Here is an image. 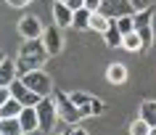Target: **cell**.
Here are the masks:
<instances>
[{"mask_svg": "<svg viewBox=\"0 0 156 135\" xmlns=\"http://www.w3.org/2000/svg\"><path fill=\"white\" fill-rule=\"evenodd\" d=\"M8 5H13V8H24V5H29L32 0H5Z\"/></svg>", "mask_w": 156, "mask_h": 135, "instance_id": "cell-28", "label": "cell"}, {"mask_svg": "<svg viewBox=\"0 0 156 135\" xmlns=\"http://www.w3.org/2000/svg\"><path fill=\"white\" fill-rule=\"evenodd\" d=\"M111 21H114V19H108L106 13L95 11V13L90 16V29H93V32H101V34H103V32L108 29V27H111Z\"/></svg>", "mask_w": 156, "mask_h": 135, "instance_id": "cell-17", "label": "cell"}, {"mask_svg": "<svg viewBox=\"0 0 156 135\" xmlns=\"http://www.w3.org/2000/svg\"><path fill=\"white\" fill-rule=\"evenodd\" d=\"M48 51L42 40H24L19 45V56H16V69H19V77L27 74V72H34V69H42V64L48 61Z\"/></svg>", "mask_w": 156, "mask_h": 135, "instance_id": "cell-1", "label": "cell"}, {"mask_svg": "<svg viewBox=\"0 0 156 135\" xmlns=\"http://www.w3.org/2000/svg\"><path fill=\"white\" fill-rule=\"evenodd\" d=\"M66 135H90V133H87L85 127H80V125H72V130H69Z\"/></svg>", "mask_w": 156, "mask_h": 135, "instance_id": "cell-27", "label": "cell"}, {"mask_svg": "<svg viewBox=\"0 0 156 135\" xmlns=\"http://www.w3.org/2000/svg\"><path fill=\"white\" fill-rule=\"evenodd\" d=\"M140 119H146L151 127H156V101H143L140 103Z\"/></svg>", "mask_w": 156, "mask_h": 135, "instance_id": "cell-20", "label": "cell"}, {"mask_svg": "<svg viewBox=\"0 0 156 135\" xmlns=\"http://www.w3.org/2000/svg\"><path fill=\"white\" fill-rule=\"evenodd\" d=\"M85 8L90 13H95V11H101V0H85Z\"/></svg>", "mask_w": 156, "mask_h": 135, "instance_id": "cell-26", "label": "cell"}, {"mask_svg": "<svg viewBox=\"0 0 156 135\" xmlns=\"http://www.w3.org/2000/svg\"><path fill=\"white\" fill-rule=\"evenodd\" d=\"M72 13L74 11L66 5V3H53V19H56V27H72Z\"/></svg>", "mask_w": 156, "mask_h": 135, "instance_id": "cell-12", "label": "cell"}, {"mask_svg": "<svg viewBox=\"0 0 156 135\" xmlns=\"http://www.w3.org/2000/svg\"><path fill=\"white\" fill-rule=\"evenodd\" d=\"M21 82H24L32 93H37L40 98L53 95V80H50V74H48V72H42V69H34V72L21 74Z\"/></svg>", "mask_w": 156, "mask_h": 135, "instance_id": "cell-2", "label": "cell"}, {"mask_svg": "<svg viewBox=\"0 0 156 135\" xmlns=\"http://www.w3.org/2000/svg\"><path fill=\"white\" fill-rule=\"evenodd\" d=\"M19 125H21V133H37L40 130V119H37V109L34 106H24L21 114H19Z\"/></svg>", "mask_w": 156, "mask_h": 135, "instance_id": "cell-10", "label": "cell"}, {"mask_svg": "<svg viewBox=\"0 0 156 135\" xmlns=\"http://www.w3.org/2000/svg\"><path fill=\"white\" fill-rule=\"evenodd\" d=\"M148 135H156V127H151V133H148Z\"/></svg>", "mask_w": 156, "mask_h": 135, "instance_id": "cell-32", "label": "cell"}, {"mask_svg": "<svg viewBox=\"0 0 156 135\" xmlns=\"http://www.w3.org/2000/svg\"><path fill=\"white\" fill-rule=\"evenodd\" d=\"M53 98H56L58 119H64V122H69V125H77V122L82 119V111H80V106H74L72 98H69L66 93H56V90H53Z\"/></svg>", "mask_w": 156, "mask_h": 135, "instance_id": "cell-5", "label": "cell"}, {"mask_svg": "<svg viewBox=\"0 0 156 135\" xmlns=\"http://www.w3.org/2000/svg\"><path fill=\"white\" fill-rule=\"evenodd\" d=\"M90 16L93 13L87 8H77L72 13V27L74 29H90Z\"/></svg>", "mask_w": 156, "mask_h": 135, "instance_id": "cell-15", "label": "cell"}, {"mask_svg": "<svg viewBox=\"0 0 156 135\" xmlns=\"http://www.w3.org/2000/svg\"><path fill=\"white\" fill-rule=\"evenodd\" d=\"M69 98H72L74 106H85V103L93 101V95H90V93H82V90H74V93H69Z\"/></svg>", "mask_w": 156, "mask_h": 135, "instance_id": "cell-24", "label": "cell"}, {"mask_svg": "<svg viewBox=\"0 0 156 135\" xmlns=\"http://www.w3.org/2000/svg\"><path fill=\"white\" fill-rule=\"evenodd\" d=\"M19 77V69H16V61L11 59H3V64H0V87H8L13 80Z\"/></svg>", "mask_w": 156, "mask_h": 135, "instance_id": "cell-11", "label": "cell"}, {"mask_svg": "<svg viewBox=\"0 0 156 135\" xmlns=\"http://www.w3.org/2000/svg\"><path fill=\"white\" fill-rule=\"evenodd\" d=\"M8 98H11V90H8V87H0V106L8 101Z\"/></svg>", "mask_w": 156, "mask_h": 135, "instance_id": "cell-30", "label": "cell"}, {"mask_svg": "<svg viewBox=\"0 0 156 135\" xmlns=\"http://www.w3.org/2000/svg\"><path fill=\"white\" fill-rule=\"evenodd\" d=\"M42 32H45V27L40 24V19H37V16L27 13V16L19 19V34H21L24 40H40Z\"/></svg>", "mask_w": 156, "mask_h": 135, "instance_id": "cell-7", "label": "cell"}, {"mask_svg": "<svg viewBox=\"0 0 156 135\" xmlns=\"http://www.w3.org/2000/svg\"><path fill=\"white\" fill-rule=\"evenodd\" d=\"M21 109H24V106H21L16 98H8V101L0 106V119H19Z\"/></svg>", "mask_w": 156, "mask_h": 135, "instance_id": "cell-14", "label": "cell"}, {"mask_svg": "<svg viewBox=\"0 0 156 135\" xmlns=\"http://www.w3.org/2000/svg\"><path fill=\"white\" fill-rule=\"evenodd\" d=\"M66 5L72 11H77V8H85V0H66Z\"/></svg>", "mask_w": 156, "mask_h": 135, "instance_id": "cell-29", "label": "cell"}, {"mask_svg": "<svg viewBox=\"0 0 156 135\" xmlns=\"http://www.w3.org/2000/svg\"><path fill=\"white\" fill-rule=\"evenodd\" d=\"M122 37L124 34L116 29V21H111V27L103 32V42H106L108 48H122Z\"/></svg>", "mask_w": 156, "mask_h": 135, "instance_id": "cell-16", "label": "cell"}, {"mask_svg": "<svg viewBox=\"0 0 156 135\" xmlns=\"http://www.w3.org/2000/svg\"><path fill=\"white\" fill-rule=\"evenodd\" d=\"M116 21V29L122 34H130V32H135V13H130V16H119V19H114Z\"/></svg>", "mask_w": 156, "mask_h": 135, "instance_id": "cell-21", "label": "cell"}, {"mask_svg": "<svg viewBox=\"0 0 156 135\" xmlns=\"http://www.w3.org/2000/svg\"><path fill=\"white\" fill-rule=\"evenodd\" d=\"M42 45H45V51L48 56H58L61 48H64V37H61V29L58 27H45V32H42Z\"/></svg>", "mask_w": 156, "mask_h": 135, "instance_id": "cell-9", "label": "cell"}, {"mask_svg": "<svg viewBox=\"0 0 156 135\" xmlns=\"http://www.w3.org/2000/svg\"><path fill=\"white\" fill-rule=\"evenodd\" d=\"M101 13H106L108 19H119V16H130L135 13L127 0H101Z\"/></svg>", "mask_w": 156, "mask_h": 135, "instance_id": "cell-8", "label": "cell"}, {"mask_svg": "<svg viewBox=\"0 0 156 135\" xmlns=\"http://www.w3.org/2000/svg\"><path fill=\"white\" fill-rule=\"evenodd\" d=\"M53 3H66V0H53Z\"/></svg>", "mask_w": 156, "mask_h": 135, "instance_id": "cell-34", "label": "cell"}, {"mask_svg": "<svg viewBox=\"0 0 156 135\" xmlns=\"http://www.w3.org/2000/svg\"><path fill=\"white\" fill-rule=\"evenodd\" d=\"M3 59H5V56H3V51H0V64H3Z\"/></svg>", "mask_w": 156, "mask_h": 135, "instance_id": "cell-33", "label": "cell"}, {"mask_svg": "<svg viewBox=\"0 0 156 135\" xmlns=\"http://www.w3.org/2000/svg\"><path fill=\"white\" fill-rule=\"evenodd\" d=\"M37 109V119H40V130L42 133H50L58 122V109H56V98L48 95V98H40V103L34 106Z\"/></svg>", "mask_w": 156, "mask_h": 135, "instance_id": "cell-3", "label": "cell"}, {"mask_svg": "<svg viewBox=\"0 0 156 135\" xmlns=\"http://www.w3.org/2000/svg\"><path fill=\"white\" fill-rule=\"evenodd\" d=\"M3 133H21L19 119H0V135Z\"/></svg>", "mask_w": 156, "mask_h": 135, "instance_id": "cell-23", "label": "cell"}, {"mask_svg": "<svg viewBox=\"0 0 156 135\" xmlns=\"http://www.w3.org/2000/svg\"><path fill=\"white\" fill-rule=\"evenodd\" d=\"M8 90H11V98H16L21 106H37V103H40V95L32 93V90L21 82V77H16V80L8 85Z\"/></svg>", "mask_w": 156, "mask_h": 135, "instance_id": "cell-6", "label": "cell"}, {"mask_svg": "<svg viewBox=\"0 0 156 135\" xmlns=\"http://www.w3.org/2000/svg\"><path fill=\"white\" fill-rule=\"evenodd\" d=\"M64 135H66V133H64Z\"/></svg>", "mask_w": 156, "mask_h": 135, "instance_id": "cell-35", "label": "cell"}, {"mask_svg": "<svg viewBox=\"0 0 156 135\" xmlns=\"http://www.w3.org/2000/svg\"><path fill=\"white\" fill-rule=\"evenodd\" d=\"M3 135H24V133H3Z\"/></svg>", "mask_w": 156, "mask_h": 135, "instance_id": "cell-31", "label": "cell"}, {"mask_svg": "<svg viewBox=\"0 0 156 135\" xmlns=\"http://www.w3.org/2000/svg\"><path fill=\"white\" fill-rule=\"evenodd\" d=\"M148 133H151V125H148V122H146V119H132V122H130V135H148Z\"/></svg>", "mask_w": 156, "mask_h": 135, "instance_id": "cell-22", "label": "cell"}, {"mask_svg": "<svg viewBox=\"0 0 156 135\" xmlns=\"http://www.w3.org/2000/svg\"><path fill=\"white\" fill-rule=\"evenodd\" d=\"M135 11H146V8H154V0H127Z\"/></svg>", "mask_w": 156, "mask_h": 135, "instance_id": "cell-25", "label": "cell"}, {"mask_svg": "<svg viewBox=\"0 0 156 135\" xmlns=\"http://www.w3.org/2000/svg\"><path fill=\"white\" fill-rule=\"evenodd\" d=\"M106 80L111 85H124L127 82V66L124 64H108L106 66Z\"/></svg>", "mask_w": 156, "mask_h": 135, "instance_id": "cell-13", "label": "cell"}, {"mask_svg": "<svg viewBox=\"0 0 156 135\" xmlns=\"http://www.w3.org/2000/svg\"><path fill=\"white\" fill-rule=\"evenodd\" d=\"M151 16H154V8L135 11V32H138V37L143 40V48H146V51L154 45V21H151Z\"/></svg>", "mask_w": 156, "mask_h": 135, "instance_id": "cell-4", "label": "cell"}, {"mask_svg": "<svg viewBox=\"0 0 156 135\" xmlns=\"http://www.w3.org/2000/svg\"><path fill=\"white\" fill-rule=\"evenodd\" d=\"M122 48H124V51H130V53H140V51H146V48H143V40L138 37V32L124 34V37H122Z\"/></svg>", "mask_w": 156, "mask_h": 135, "instance_id": "cell-18", "label": "cell"}, {"mask_svg": "<svg viewBox=\"0 0 156 135\" xmlns=\"http://www.w3.org/2000/svg\"><path fill=\"white\" fill-rule=\"evenodd\" d=\"M80 111H82V119L85 117H101V114H103V101L93 95V101L85 103V106H80Z\"/></svg>", "mask_w": 156, "mask_h": 135, "instance_id": "cell-19", "label": "cell"}]
</instances>
